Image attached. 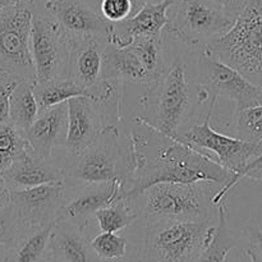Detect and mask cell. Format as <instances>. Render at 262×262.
Instances as JSON below:
<instances>
[{"mask_svg":"<svg viewBox=\"0 0 262 262\" xmlns=\"http://www.w3.org/2000/svg\"><path fill=\"white\" fill-rule=\"evenodd\" d=\"M128 151L127 199L135 202L158 183L209 182L224 187L234 173L197 148L164 135L141 117L123 120Z\"/></svg>","mask_w":262,"mask_h":262,"instance_id":"1","label":"cell"},{"mask_svg":"<svg viewBox=\"0 0 262 262\" xmlns=\"http://www.w3.org/2000/svg\"><path fill=\"white\" fill-rule=\"evenodd\" d=\"M197 92L199 83L191 81L187 61L178 56L143 97L148 114L140 117L164 135L176 138L200 105Z\"/></svg>","mask_w":262,"mask_h":262,"instance_id":"2","label":"cell"},{"mask_svg":"<svg viewBox=\"0 0 262 262\" xmlns=\"http://www.w3.org/2000/svg\"><path fill=\"white\" fill-rule=\"evenodd\" d=\"M123 136L119 124L109 125L100 137L76 158H67L63 169L66 173V184L71 183L74 189L90 184L106 183L113 181H127L128 151L127 138L125 146L120 145Z\"/></svg>","mask_w":262,"mask_h":262,"instance_id":"3","label":"cell"},{"mask_svg":"<svg viewBox=\"0 0 262 262\" xmlns=\"http://www.w3.org/2000/svg\"><path fill=\"white\" fill-rule=\"evenodd\" d=\"M209 46L223 61L262 87L261 0H250L233 27Z\"/></svg>","mask_w":262,"mask_h":262,"instance_id":"4","label":"cell"},{"mask_svg":"<svg viewBox=\"0 0 262 262\" xmlns=\"http://www.w3.org/2000/svg\"><path fill=\"white\" fill-rule=\"evenodd\" d=\"M209 182L197 183H158L146 189L143 217L147 224L159 222H206L212 204ZM217 186V184H216Z\"/></svg>","mask_w":262,"mask_h":262,"instance_id":"5","label":"cell"},{"mask_svg":"<svg viewBox=\"0 0 262 262\" xmlns=\"http://www.w3.org/2000/svg\"><path fill=\"white\" fill-rule=\"evenodd\" d=\"M216 227L206 222L147 224L142 258L146 262H194L214 238Z\"/></svg>","mask_w":262,"mask_h":262,"instance_id":"6","label":"cell"},{"mask_svg":"<svg viewBox=\"0 0 262 262\" xmlns=\"http://www.w3.org/2000/svg\"><path fill=\"white\" fill-rule=\"evenodd\" d=\"M216 102H210L209 112L204 123L189 127L183 130L176 137V140L182 141L192 147L197 148L201 152H211L216 156L217 163L224 166L228 170L233 171L232 181L219 189L212 197V204L219 205L228 192L237 186L238 177L242 173L243 169L262 154V141L261 142H248L241 138L229 137L223 133H219L211 127V117L214 112V106Z\"/></svg>","mask_w":262,"mask_h":262,"instance_id":"7","label":"cell"},{"mask_svg":"<svg viewBox=\"0 0 262 262\" xmlns=\"http://www.w3.org/2000/svg\"><path fill=\"white\" fill-rule=\"evenodd\" d=\"M33 0H19L0 12V72L15 79L36 81L31 53Z\"/></svg>","mask_w":262,"mask_h":262,"instance_id":"8","label":"cell"},{"mask_svg":"<svg viewBox=\"0 0 262 262\" xmlns=\"http://www.w3.org/2000/svg\"><path fill=\"white\" fill-rule=\"evenodd\" d=\"M173 19L165 31L189 48H201L227 33L235 20L214 0H176Z\"/></svg>","mask_w":262,"mask_h":262,"instance_id":"9","label":"cell"},{"mask_svg":"<svg viewBox=\"0 0 262 262\" xmlns=\"http://www.w3.org/2000/svg\"><path fill=\"white\" fill-rule=\"evenodd\" d=\"M196 78L199 86L210 95V102L224 97L234 101L237 110L262 102V87L223 61L209 45L199 48Z\"/></svg>","mask_w":262,"mask_h":262,"instance_id":"10","label":"cell"},{"mask_svg":"<svg viewBox=\"0 0 262 262\" xmlns=\"http://www.w3.org/2000/svg\"><path fill=\"white\" fill-rule=\"evenodd\" d=\"M31 53L36 69L35 82L69 77L72 38L54 18L33 13Z\"/></svg>","mask_w":262,"mask_h":262,"instance_id":"11","label":"cell"},{"mask_svg":"<svg viewBox=\"0 0 262 262\" xmlns=\"http://www.w3.org/2000/svg\"><path fill=\"white\" fill-rule=\"evenodd\" d=\"M122 110L113 109L79 96L68 100V135L67 158H76L100 137L109 125L122 123Z\"/></svg>","mask_w":262,"mask_h":262,"instance_id":"12","label":"cell"},{"mask_svg":"<svg viewBox=\"0 0 262 262\" xmlns=\"http://www.w3.org/2000/svg\"><path fill=\"white\" fill-rule=\"evenodd\" d=\"M67 200V184L64 181L32 188L13 189L10 192V205L17 215L19 232L58 222Z\"/></svg>","mask_w":262,"mask_h":262,"instance_id":"13","label":"cell"},{"mask_svg":"<svg viewBox=\"0 0 262 262\" xmlns=\"http://www.w3.org/2000/svg\"><path fill=\"white\" fill-rule=\"evenodd\" d=\"M43 9L68 32L72 40L99 37L107 41L113 23L105 19L86 0H50Z\"/></svg>","mask_w":262,"mask_h":262,"instance_id":"14","label":"cell"},{"mask_svg":"<svg viewBox=\"0 0 262 262\" xmlns=\"http://www.w3.org/2000/svg\"><path fill=\"white\" fill-rule=\"evenodd\" d=\"M176 0H164L159 4H147L122 22L113 23L107 42L124 48L142 37L161 36L169 23L168 10Z\"/></svg>","mask_w":262,"mask_h":262,"instance_id":"15","label":"cell"},{"mask_svg":"<svg viewBox=\"0 0 262 262\" xmlns=\"http://www.w3.org/2000/svg\"><path fill=\"white\" fill-rule=\"evenodd\" d=\"M124 186L125 182L118 179L74 189L71 199L67 200L60 219L86 230L90 220L95 217L99 210L104 209L124 193Z\"/></svg>","mask_w":262,"mask_h":262,"instance_id":"16","label":"cell"},{"mask_svg":"<svg viewBox=\"0 0 262 262\" xmlns=\"http://www.w3.org/2000/svg\"><path fill=\"white\" fill-rule=\"evenodd\" d=\"M33 154L40 159H51L56 146H66L68 135V102L42 109L26 132Z\"/></svg>","mask_w":262,"mask_h":262,"instance_id":"17","label":"cell"},{"mask_svg":"<svg viewBox=\"0 0 262 262\" xmlns=\"http://www.w3.org/2000/svg\"><path fill=\"white\" fill-rule=\"evenodd\" d=\"M105 45L106 40L99 37L72 40L68 78L89 91L95 89L102 81Z\"/></svg>","mask_w":262,"mask_h":262,"instance_id":"18","label":"cell"},{"mask_svg":"<svg viewBox=\"0 0 262 262\" xmlns=\"http://www.w3.org/2000/svg\"><path fill=\"white\" fill-rule=\"evenodd\" d=\"M86 230L59 217L50 238V257L56 262H101Z\"/></svg>","mask_w":262,"mask_h":262,"instance_id":"19","label":"cell"},{"mask_svg":"<svg viewBox=\"0 0 262 262\" xmlns=\"http://www.w3.org/2000/svg\"><path fill=\"white\" fill-rule=\"evenodd\" d=\"M102 79H118L123 83L129 82L143 84L148 89L159 81L150 73L142 59L130 46L118 48L107 41L104 50Z\"/></svg>","mask_w":262,"mask_h":262,"instance_id":"20","label":"cell"},{"mask_svg":"<svg viewBox=\"0 0 262 262\" xmlns=\"http://www.w3.org/2000/svg\"><path fill=\"white\" fill-rule=\"evenodd\" d=\"M2 177L13 191L64 181L66 173L63 166L56 165L51 159H40L31 151L15 161Z\"/></svg>","mask_w":262,"mask_h":262,"instance_id":"21","label":"cell"},{"mask_svg":"<svg viewBox=\"0 0 262 262\" xmlns=\"http://www.w3.org/2000/svg\"><path fill=\"white\" fill-rule=\"evenodd\" d=\"M56 223L19 232L17 239L7 248L4 262H49L50 238Z\"/></svg>","mask_w":262,"mask_h":262,"instance_id":"22","label":"cell"},{"mask_svg":"<svg viewBox=\"0 0 262 262\" xmlns=\"http://www.w3.org/2000/svg\"><path fill=\"white\" fill-rule=\"evenodd\" d=\"M40 113L33 92V82L19 79L13 89L9 100V120L12 124L27 132Z\"/></svg>","mask_w":262,"mask_h":262,"instance_id":"23","label":"cell"},{"mask_svg":"<svg viewBox=\"0 0 262 262\" xmlns=\"http://www.w3.org/2000/svg\"><path fill=\"white\" fill-rule=\"evenodd\" d=\"M33 92L40 110L68 102L73 97H90L89 90L83 89L71 78L54 79L48 82H33Z\"/></svg>","mask_w":262,"mask_h":262,"instance_id":"24","label":"cell"},{"mask_svg":"<svg viewBox=\"0 0 262 262\" xmlns=\"http://www.w3.org/2000/svg\"><path fill=\"white\" fill-rule=\"evenodd\" d=\"M32 151L26 132L10 122L0 124V176Z\"/></svg>","mask_w":262,"mask_h":262,"instance_id":"25","label":"cell"},{"mask_svg":"<svg viewBox=\"0 0 262 262\" xmlns=\"http://www.w3.org/2000/svg\"><path fill=\"white\" fill-rule=\"evenodd\" d=\"M137 217L138 214L133 209V202L127 199L124 193L120 194L104 209L99 210L95 215L100 230L109 233H117L125 229L133 224Z\"/></svg>","mask_w":262,"mask_h":262,"instance_id":"26","label":"cell"},{"mask_svg":"<svg viewBox=\"0 0 262 262\" xmlns=\"http://www.w3.org/2000/svg\"><path fill=\"white\" fill-rule=\"evenodd\" d=\"M227 206V199H224L219 204V222L214 238L194 262H225L228 253L235 246L229 234Z\"/></svg>","mask_w":262,"mask_h":262,"instance_id":"27","label":"cell"},{"mask_svg":"<svg viewBox=\"0 0 262 262\" xmlns=\"http://www.w3.org/2000/svg\"><path fill=\"white\" fill-rule=\"evenodd\" d=\"M237 137L248 142L262 141V102L237 110Z\"/></svg>","mask_w":262,"mask_h":262,"instance_id":"28","label":"cell"},{"mask_svg":"<svg viewBox=\"0 0 262 262\" xmlns=\"http://www.w3.org/2000/svg\"><path fill=\"white\" fill-rule=\"evenodd\" d=\"M91 245L101 260H117L127 253V241L117 233H100L91 241Z\"/></svg>","mask_w":262,"mask_h":262,"instance_id":"29","label":"cell"},{"mask_svg":"<svg viewBox=\"0 0 262 262\" xmlns=\"http://www.w3.org/2000/svg\"><path fill=\"white\" fill-rule=\"evenodd\" d=\"M19 223L10 202L0 207V246L10 247L19 234Z\"/></svg>","mask_w":262,"mask_h":262,"instance_id":"30","label":"cell"},{"mask_svg":"<svg viewBox=\"0 0 262 262\" xmlns=\"http://www.w3.org/2000/svg\"><path fill=\"white\" fill-rule=\"evenodd\" d=\"M99 12L112 23L122 22L135 14L132 0H99Z\"/></svg>","mask_w":262,"mask_h":262,"instance_id":"31","label":"cell"},{"mask_svg":"<svg viewBox=\"0 0 262 262\" xmlns=\"http://www.w3.org/2000/svg\"><path fill=\"white\" fill-rule=\"evenodd\" d=\"M19 79L10 76L0 77V124L10 122L9 120V100L13 89Z\"/></svg>","mask_w":262,"mask_h":262,"instance_id":"32","label":"cell"},{"mask_svg":"<svg viewBox=\"0 0 262 262\" xmlns=\"http://www.w3.org/2000/svg\"><path fill=\"white\" fill-rule=\"evenodd\" d=\"M246 255L256 262H262V229L251 228L248 233V246Z\"/></svg>","mask_w":262,"mask_h":262,"instance_id":"33","label":"cell"},{"mask_svg":"<svg viewBox=\"0 0 262 262\" xmlns=\"http://www.w3.org/2000/svg\"><path fill=\"white\" fill-rule=\"evenodd\" d=\"M214 2L224 10L228 17L235 20L247 7L250 0H214Z\"/></svg>","mask_w":262,"mask_h":262,"instance_id":"34","label":"cell"},{"mask_svg":"<svg viewBox=\"0 0 262 262\" xmlns=\"http://www.w3.org/2000/svg\"><path fill=\"white\" fill-rule=\"evenodd\" d=\"M10 192H12V189L9 188L4 178L0 176V207L5 206L10 202Z\"/></svg>","mask_w":262,"mask_h":262,"instance_id":"35","label":"cell"},{"mask_svg":"<svg viewBox=\"0 0 262 262\" xmlns=\"http://www.w3.org/2000/svg\"><path fill=\"white\" fill-rule=\"evenodd\" d=\"M261 164H262V154H261L260 156H258V158L253 159V160L251 161V163L248 164V165L246 166L245 169H243V171H242V173L239 174V177H238V182H239L241 179H243V178H247V176H248V174H250L251 171H252L253 169L256 168V166L261 165Z\"/></svg>","mask_w":262,"mask_h":262,"instance_id":"36","label":"cell"},{"mask_svg":"<svg viewBox=\"0 0 262 262\" xmlns=\"http://www.w3.org/2000/svg\"><path fill=\"white\" fill-rule=\"evenodd\" d=\"M133 2V8H135V13H137L138 10L142 7L147 4H159V3H163L164 0H132Z\"/></svg>","mask_w":262,"mask_h":262,"instance_id":"37","label":"cell"},{"mask_svg":"<svg viewBox=\"0 0 262 262\" xmlns=\"http://www.w3.org/2000/svg\"><path fill=\"white\" fill-rule=\"evenodd\" d=\"M247 178L252 179V181H262V164L261 165L256 166V168L248 174Z\"/></svg>","mask_w":262,"mask_h":262,"instance_id":"38","label":"cell"},{"mask_svg":"<svg viewBox=\"0 0 262 262\" xmlns=\"http://www.w3.org/2000/svg\"><path fill=\"white\" fill-rule=\"evenodd\" d=\"M18 2H19V0H0V8L9 7V5L15 4V3Z\"/></svg>","mask_w":262,"mask_h":262,"instance_id":"39","label":"cell"},{"mask_svg":"<svg viewBox=\"0 0 262 262\" xmlns=\"http://www.w3.org/2000/svg\"><path fill=\"white\" fill-rule=\"evenodd\" d=\"M38 2H42V4H45L46 2H50V0H38ZM36 3V0H33V4H35Z\"/></svg>","mask_w":262,"mask_h":262,"instance_id":"40","label":"cell"},{"mask_svg":"<svg viewBox=\"0 0 262 262\" xmlns=\"http://www.w3.org/2000/svg\"><path fill=\"white\" fill-rule=\"evenodd\" d=\"M3 76H5V73H3V72H0V77H3Z\"/></svg>","mask_w":262,"mask_h":262,"instance_id":"41","label":"cell"},{"mask_svg":"<svg viewBox=\"0 0 262 262\" xmlns=\"http://www.w3.org/2000/svg\"><path fill=\"white\" fill-rule=\"evenodd\" d=\"M250 262H256L255 260H252V258H250Z\"/></svg>","mask_w":262,"mask_h":262,"instance_id":"42","label":"cell"},{"mask_svg":"<svg viewBox=\"0 0 262 262\" xmlns=\"http://www.w3.org/2000/svg\"><path fill=\"white\" fill-rule=\"evenodd\" d=\"M49 262H56V261H54V260H51V257H50V261H49Z\"/></svg>","mask_w":262,"mask_h":262,"instance_id":"43","label":"cell"},{"mask_svg":"<svg viewBox=\"0 0 262 262\" xmlns=\"http://www.w3.org/2000/svg\"><path fill=\"white\" fill-rule=\"evenodd\" d=\"M138 262H146V261H142V260H141V261H138Z\"/></svg>","mask_w":262,"mask_h":262,"instance_id":"44","label":"cell"},{"mask_svg":"<svg viewBox=\"0 0 262 262\" xmlns=\"http://www.w3.org/2000/svg\"><path fill=\"white\" fill-rule=\"evenodd\" d=\"M2 9H3V8H0V12H2Z\"/></svg>","mask_w":262,"mask_h":262,"instance_id":"45","label":"cell"},{"mask_svg":"<svg viewBox=\"0 0 262 262\" xmlns=\"http://www.w3.org/2000/svg\"><path fill=\"white\" fill-rule=\"evenodd\" d=\"M261 2H262V0H261Z\"/></svg>","mask_w":262,"mask_h":262,"instance_id":"46","label":"cell"}]
</instances>
